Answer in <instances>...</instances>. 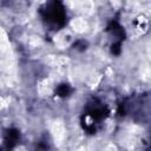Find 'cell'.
I'll use <instances>...</instances> for the list:
<instances>
[{
  "label": "cell",
  "instance_id": "cell-1",
  "mask_svg": "<svg viewBox=\"0 0 151 151\" xmlns=\"http://www.w3.org/2000/svg\"><path fill=\"white\" fill-rule=\"evenodd\" d=\"M46 20L53 24H63L64 22V18H65V13H64V8L60 6V4L58 1L51 2L47 7H46Z\"/></svg>",
  "mask_w": 151,
  "mask_h": 151
}]
</instances>
